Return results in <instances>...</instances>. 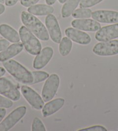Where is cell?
Instances as JSON below:
<instances>
[{
	"label": "cell",
	"instance_id": "d6a6232c",
	"mask_svg": "<svg viewBox=\"0 0 118 131\" xmlns=\"http://www.w3.org/2000/svg\"><path fill=\"white\" fill-rule=\"evenodd\" d=\"M6 73V71L5 68H4L3 67H0V78H1L2 76H3L4 74Z\"/></svg>",
	"mask_w": 118,
	"mask_h": 131
},
{
	"label": "cell",
	"instance_id": "7402d4cb",
	"mask_svg": "<svg viewBox=\"0 0 118 131\" xmlns=\"http://www.w3.org/2000/svg\"><path fill=\"white\" fill-rule=\"evenodd\" d=\"M31 73L34 78L33 82L31 84L43 82L49 76V73L44 71H33Z\"/></svg>",
	"mask_w": 118,
	"mask_h": 131
},
{
	"label": "cell",
	"instance_id": "7a4b0ae2",
	"mask_svg": "<svg viewBox=\"0 0 118 131\" xmlns=\"http://www.w3.org/2000/svg\"><path fill=\"white\" fill-rule=\"evenodd\" d=\"M5 69L13 78L23 84H31L34 78L33 74L24 67L14 60H8L3 62Z\"/></svg>",
	"mask_w": 118,
	"mask_h": 131
},
{
	"label": "cell",
	"instance_id": "4dcf8cb0",
	"mask_svg": "<svg viewBox=\"0 0 118 131\" xmlns=\"http://www.w3.org/2000/svg\"><path fill=\"white\" fill-rule=\"evenodd\" d=\"M5 10V6L3 5V4H0V15L4 13Z\"/></svg>",
	"mask_w": 118,
	"mask_h": 131
},
{
	"label": "cell",
	"instance_id": "1f68e13d",
	"mask_svg": "<svg viewBox=\"0 0 118 131\" xmlns=\"http://www.w3.org/2000/svg\"><path fill=\"white\" fill-rule=\"evenodd\" d=\"M46 1V3L49 5H52L53 4H55V3L56 2V0H45Z\"/></svg>",
	"mask_w": 118,
	"mask_h": 131
},
{
	"label": "cell",
	"instance_id": "cb8c5ba5",
	"mask_svg": "<svg viewBox=\"0 0 118 131\" xmlns=\"http://www.w3.org/2000/svg\"><path fill=\"white\" fill-rule=\"evenodd\" d=\"M103 1V0H81L79 6L83 8H90L100 3Z\"/></svg>",
	"mask_w": 118,
	"mask_h": 131
},
{
	"label": "cell",
	"instance_id": "6da1fadb",
	"mask_svg": "<svg viewBox=\"0 0 118 131\" xmlns=\"http://www.w3.org/2000/svg\"><path fill=\"white\" fill-rule=\"evenodd\" d=\"M23 24L35 35L38 39L43 41L49 39V34L47 28L40 20L29 12L23 11L20 16Z\"/></svg>",
	"mask_w": 118,
	"mask_h": 131
},
{
	"label": "cell",
	"instance_id": "d4e9b609",
	"mask_svg": "<svg viewBox=\"0 0 118 131\" xmlns=\"http://www.w3.org/2000/svg\"><path fill=\"white\" fill-rule=\"evenodd\" d=\"M13 106V102L8 98L0 95V108H10Z\"/></svg>",
	"mask_w": 118,
	"mask_h": 131
},
{
	"label": "cell",
	"instance_id": "ba28073f",
	"mask_svg": "<svg viewBox=\"0 0 118 131\" xmlns=\"http://www.w3.org/2000/svg\"><path fill=\"white\" fill-rule=\"evenodd\" d=\"M21 91L24 98L33 108L37 110L42 109L45 105L44 101L37 92L27 85H23Z\"/></svg>",
	"mask_w": 118,
	"mask_h": 131
},
{
	"label": "cell",
	"instance_id": "7c38bea8",
	"mask_svg": "<svg viewBox=\"0 0 118 131\" xmlns=\"http://www.w3.org/2000/svg\"><path fill=\"white\" fill-rule=\"evenodd\" d=\"M92 18L102 23H117L118 12L114 10H99L92 12Z\"/></svg>",
	"mask_w": 118,
	"mask_h": 131
},
{
	"label": "cell",
	"instance_id": "5b68a950",
	"mask_svg": "<svg viewBox=\"0 0 118 131\" xmlns=\"http://www.w3.org/2000/svg\"><path fill=\"white\" fill-rule=\"evenodd\" d=\"M93 52L99 56H112L118 54V40L98 43L93 48Z\"/></svg>",
	"mask_w": 118,
	"mask_h": 131
},
{
	"label": "cell",
	"instance_id": "44dd1931",
	"mask_svg": "<svg viewBox=\"0 0 118 131\" xmlns=\"http://www.w3.org/2000/svg\"><path fill=\"white\" fill-rule=\"evenodd\" d=\"M92 10L88 8H80L74 10L72 16L75 19H88L92 16Z\"/></svg>",
	"mask_w": 118,
	"mask_h": 131
},
{
	"label": "cell",
	"instance_id": "f1b7e54d",
	"mask_svg": "<svg viewBox=\"0 0 118 131\" xmlns=\"http://www.w3.org/2000/svg\"><path fill=\"white\" fill-rule=\"evenodd\" d=\"M18 1L19 0H5V3L6 6L11 7V6H13L16 5V4L17 3Z\"/></svg>",
	"mask_w": 118,
	"mask_h": 131
},
{
	"label": "cell",
	"instance_id": "30bf717a",
	"mask_svg": "<svg viewBox=\"0 0 118 131\" xmlns=\"http://www.w3.org/2000/svg\"><path fill=\"white\" fill-rule=\"evenodd\" d=\"M118 38V23L104 26L97 31L95 38L99 42L108 41Z\"/></svg>",
	"mask_w": 118,
	"mask_h": 131
},
{
	"label": "cell",
	"instance_id": "5bb4252c",
	"mask_svg": "<svg viewBox=\"0 0 118 131\" xmlns=\"http://www.w3.org/2000/svg\"><path fill=\"white\" fill-rule=\"evenodd\" d=\"M53 55V49L47 46L41 50L37 55L33 61V68L36 69H41L48 64Z\"/></svg>",
	"mask_w": 118,
	"mask_h": 131
},
{
	"label": "cell",
	"instance_id": "603a6c76",
	"mask_svg": "<svg viewBox=\"0 0 118 131\" xmlns=\"http://www.w3.org/2000/svg\"><path fill=\"white\" fill-rule=\"evenodd\" d=\"M31 130L33 131L46 130L44 124L42 123V121L39 118H38V117H35V118L34 119L32 123V126H31Z\"/></svg>",
	"mask_w": 118,
	"mask_h": 131
},
{
	"label": "cell",
	"instance_id": "d6986e66",
	"mask_svg": "<svg viewBox=\"0 0 118 131\" xmlns=\"http://www.w3.org/2000/svg\"><path fill=\"white\" fill-rule=\"evenodd\" d=\"M81 0H67L62 9V16L67 18L72 15L75 9L78 7Z\"/></svg>",
	"mask_w": 118,
	"mask_h": 131
},
{
	"label": "cell",
	"instance_id": "9c48e42d",
	"mask_svg": "<svg viewBox=\"0 0 118 131\" xmlns=\"http://www.w3.org/2000/svg\"><path fill=\"white\" fill-rule=\"evenodd\" d=\"M0 94L13 101H19L20 93L16 87L6 78H0Z\"/></svg>",
	"mask_w": 118,
	"mask_h": 131
},
{
	"label": "cell",
	"instance_id": "f546056e",
	"mask_svg": "<svg viewBox=\"0 0 118 131\" xmlns=\"http://www.w3.org/2000/svg\"><path fill=\"white\" fill-rule=\"evenodd\" d=\"M6 111L4 108H0V123L4 119L6 115Z\"/></svg>",
	"mask_w": 118,
	"mask_h": 131
},
{
	"label": "cell",
	"instance_id": "4fadbf2b",
	"mask_svg": "<svg viewBox=\"0 0 118 131\" xmlns=\"http://www.w3.org/2000/svg\"><path fill=\"white\" fill-rule=\"evenodd\" d=\"M65 34L68 38L76 43L87 45L91 42V38L88 34L76 28H67L65 31Z\"/></svg>",
	"mask_w": 118,
	"mask_h": 131
},
{
	"label": "cell",
	"instance_id": "ac0fdd59",
	"mask_svg": "<svg viewBox=\"0 0 118 131\" xmlns=\"http://www.w3.org/2000/svg\"><path fill=\"white\" fill-rule=\"evenodd\" d=\"M27 10L28 12L35 16H47L53 13L54 8L47 4H35L30 6Z\"/></svg>",
	"mask_w": 118,
	"mask_h": 131
},
{
	"label": "cell",
	"instance_id": "ffe728a7",
	"mask_svg": "<svg viewBox=\"0 0 118 131\" xmlns=\"http://www.w3.org/2000/svg\"><path fill=\"white\" fill-rule=\"evenodd\" d=\"M72 47L71 40L68 37H64L59 44V52L62 56H67L70 54Z\"/></svg>",
	"mask_w": 118,
	"mask_h": 131
},
{
	"label": "cell",
	"instance_id": "3957f363",
	"mask_svg": "<svg viewBox=\"0 0 118 131\" xmlns=\"http://www.w3.org/2000/svg\"><path fill=\"white\" fill-rule=\"evenodd\" d=\"M19 36L26 50L33 56H37L42 50V45L37 37L26 26H23L19 29Z\"/></svg>",
	"mask_w": 118,
	"mask_h": 131
},
{
	"label": "cell",
	"instance_id": "e575fe53",
	"mask_svg": "<svg viewBox=\"0 0 118 131\" xmlns=\"http://www.w3.org/2000/svg\"><path fill=\"white\" fill-rule=\"evenodd\" d=\"M5 2V0H0V4H4Z\"/></svg>",
	"mask_w": 118,
	"mask_h": 131
},
{
	"label": "cell",
	"instance_id": "8fae6325",
	"mask_svg": "<svg viewBox=\"0 0 118 131\" xmlns=\"http://www.w3.org/2000/svg\"><path fill=\"white\" fill-rule=\"evenodd\" d=\"M74 28L79 30L96 32L101 28V24L95 20L90 19H81L74 20L71 22Z\"/></svg>",
	"mask_w": 118,
	"mask_h": 131
},
{
	"label": "cell",
	"instance_id": "2e32d148",
	"mask_svg": "<svg viewBox=\"0 0 118 131\" xmlns=\"http://www.w3.org/2000/svg\"><path fill=\"white\" fill-rule=\"evenodd\" d=\"M23 46V45L21 42L15 43L14 44L9 46L5 50L0 53V61H5L19 54L22 51Z\"/></svg>",
	"mask_w": 118,
	"mask_h": 131
},
{
	"label": "cell",
	"instance_id": "52a82bcc",
	"mask_svg": "<svg viewBox=\"0 0 118 131\" xmlns=\"http://www.w3.org/2000/svg\"><path fill=\"white\" fill-rule=\"evenodd\" d=\"M45 24L52 41L56 43H60L62 34L56 17L52 14L47 15L45 18Z\"/></svg>",
	"mask_w": 118,
	"mask_h": 131
},
{
	"label": "cell",
	"instance_id": "484cf974",
	"mask_svg": "<svg viewBox=\"0 0 118 131\" xmlns=\"http://www.w3.org/2000/svg\"><path fill=\"white\" fill-rule=\"evenodd\" d=\"M107 129L103 126L101 125H94L90 127L78 130V131H106Z\"/></svg>",
	"mask_w": 118,
	"mask_h": 131
},
{
	"label": "cell",
	"instance_id": "83f0119b",
	"mask_svg": "<svg viewBox=\"0 0 118 131\" xmlns=\"http://www.w3.org/2000/svg\"><path fill=\"white\" fill-rule=\"evenodd\" d=\"M9 42L6 39H0V51H3L9 46Z\"/></svg>",
	"mask_w": 118,
	"mask_h": 131
},
{
	"label": "cell",
	"instance_id": "8992f818",
	"mask_svg": "<svg viewBox=\"0 0 118 131\" xmlns=\"http://www.w3.org/2000/svg\"><path fill=\"white\" fill-rule=\"evenodd\" d=\"M27 112L25 106H20L12 111L0 124V131H8L12 128L23 117Z\"/></svg>",
	"mask_w": 118,
	"mask_h": 131
},
{
	"label": "cell",
	"instance_id": "e0dca14e",
	"mask_svg": "<svg viewBox=\"0 0 118 131\" xmlns=\"http://www.w3.org/2000/svg\"><path fill=\"white\" fill-rule=\"evenodd\" d=\"M0 34L12 43H17L20 41V38L19 34L15 29L8 24L0 25Z\"/></svg>",
	"mask_w": 118,
	"mask_h": 131
},
{
	"label": "cell",
	"instance_id": "4316f807",
	"mask_svg": "<svg viewBox=\"0 0 118 131\" xmlns=\"http://www.w3.org/2000/svg\"><path fill=\"white\" fill-rule=\"evenodd\" d=\"M40 0H20V4L24 7H30L37 4Z\"/></svg>",
	"mask_w": 118,
	"mask_h": 131
},
{
	"label": "cell",
	"instance_id": "9a60e30c",
	"mask_svg": "<svg viewBox=\"0 0 118 131\" xmlns=\"http://www.w3.org/2000/svg\"><path fill=\"white\" fill-rule=\"evenodd\" d=\"M65 103V99L62 98H56L45 104L42 108V115L44 117H49L62 109Z\"/></svg>",
	"mask_w": 118,
	"mask_h": 131
},
{
	"label": "cell",
	"instance_id": "836d02e7",
	"mask_svg": "<svg viewBox=\"0 0 118 131\" xmlns=\"http://www.w3.org/2000/svg\"><path fill=\"white\" fill-rule=\"evenodd\" d=\"M67 0H58V2L61 4H64L65 3V1H66Z\"/></svg>",
	"mask_w": 118,
	"mask_h": 131
},
{
	"label": "cell",
	"instance_id": "277c9868",
	"mask_svg": "<svg viewBox=\"0 0 118 131\" xmlns=\"http://www.w3.org/2000/svg\"><path fill=\"white\" fill-rule=\"evenodd\" d=\"M60 78L57 74H52L47 78L42 90V98L45 102L53 99L60 85Z\"/></svg>",
	"mask_w": 118,
	"mask_h": 131
}]
</instances>
